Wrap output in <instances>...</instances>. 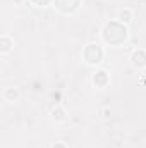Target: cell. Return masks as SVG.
Instances as JSON below:
<instances>
[{
    "instance_id": "7a4b0ae2",
    "label": "cell",
    "mask_w": 146,
    "mask_h": 148,
    "mask_svg": "<svg viewBox=\"0 0 146 148\" xmlns=\"http://www.w3.org/2000/svg\"><path fill=\"white\" fill-rule=\"evenodd\" d=\"M105 57V50L100 43L96 41H89L84 48H83V60L88 66H100L102 60Z\"/></svg>"
},
{
    "instance_id": "9c48e42d",
    "label": "cell",
    "mask_w": 146,
    "mask_h": 148,
    "mask_svg": "<svg viewBox=\"0 0 146 148\" xmlns=\"http://www.w3.org/2000/svg\"><path fill=\"white\" fill-rule=\"evenodd\" d=\"M117 19H119V21H122L124 24L131 26V24H132V21H134V12H132V9H129V7H124V9H120V10H119V16H117Z\"/></svg>"
},
{
    "instance_id": "8992f818",
    "label": "cell",
    "mask_w": 146,
    "mask_h": 148,
    "mask_svg": "<svg viewBox=\"0 0 146 148\" xmlns=\"http://www.w3.org/2000/svg\"><path fill=\"white\" fill-rule=\"evenodd\" d=\"M19 97H21V91H19L17 86H5V88L2 90V98H3V102H7V103L17 102Z\"/></svg>"
},
{
    "instance_id": "30bf717a",
    "label": "cell",
    "mask_w": 146,
    "mask_h": 148,
    "mask_svg": "<svg viewBox=\"0 0 146 148\" xmlns=\"http://www.w3.org/2000/svg\"><path fill=\"white\" fill-rule=\"evenodd\" d=\"M33 5H36V7H46V5H50V3H53V0H29Z\"/></svg>"
},
{
    "instance_id": "3957f363",
    "label": "cell",
    "mask_w": 146,
    "mask_h": 148,
    "mask_svg": "<svg viewBox=\"0 0 146 148\" xmlns=\"http://www.w3.org/2000/svg\"><path fill=\"white\" fill-rule=\"evenodd\" d=\"M81 2H83V0H53V7H55V10H59L60 14L71 16V14H74V12L79 10Z\"/></svg>"
},
{
    "instance_id": "6da1fadb",
    "label": "cell",
    "mask_w": 146,
    "mask_h": 148,
    "mask_svg": "<svg viewBox=\"0 0 146 148\" xmlns=\"http://www.w3.org/2000/svg\"><path fill=\"white\" fill-rule=\"evenodd\" d=\"M102 40L110 47H122L129 40V26L119 19L107 21L102 28Z\"/></svg>"
},
{
    "instance_id": "8fae6325",
    "label": "cell",
    "mask_w": 146,
    "mask_h": 148,
    "mask_svg": "<svg viewBox=\"0 0 146 148\" xmlns=\"http://www.w3.org/2000/svg\"><path fill=\"white\" fill-rule=\"evenodd\" d=\"M50 148H69V147H67V143H64V141H55V143H52Z\"/></svg>"
},
{
    "instance_id": "52a82bcc",
    "label": "cell",
    "mask_w": 146,
    "mask_h": 148,
    "mask_svg": "<svg viewBox=\"0 0 146 148\" xmlns=\"http://www.w3.org/2000/svg\"><path fill=\"white\" fill-rule=\"evenodd\" d=\"M14 50V38L7 33L0 36V55H9Z\"/></svg>"
},
{
    "instance_id": "277c9868",
    "label": "cell",
    "mask_w": 146,
    "mask_h": 148,
    "mask_svg": "<svg viewBox=\"0 0 146 148\" xmlns=\"http://www.w3.org/2000/svg\"><path fill=\"white\" fill-rule=\"evenodd\" d=\"M91 84L96 88V90H105L110 84V74L105 69H98L91 74Z\"/></svg>"
},
{
    "instance_id": "ba28073f",
    "label": "cell",
    "mask_w": 146,
    "mask_h": 148,
    "mask_svg": "<svg viewBox=\"0 0 146 148\" xmlns=\"http://www.w3.org/2000/svg\"><path fill=\"white\" fill-rule=\"evenodd\" d=\"M50 115H52V119H53L57 124H62V122L67 121V112H65V109H64L60 103H55V107L50 110Z\"/></svg>"
},
{
    "instance_id": "5b68a950",
    "label": "cell",
    "mask_w": 146,
    "mask_h": 148,
    "mask_svg": "<svg viewBox=\"0 0 146 148\" xmlns=\"http://www.w3.org/2000/svg\"><path fill=\"white\" fill-rule=\"evenodd\" d=\"M129 60H131V66L134 69H138V71L146 69V48H134L131 52Z\"/></svg>"
}]
</instances>
